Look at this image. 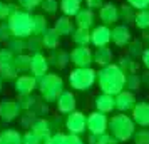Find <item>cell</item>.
Returning a JSON list of instances; mask_svg holds the SVG:
<instances>
[{"label":"cell","instance_id":"7a4b0ae2","mask_svg":"<svg viewBox=\"0 0 149 144\" xmlns=\"http://www.w3.org/2000/svg\"><path fill=\"white\" fill-rule=\"evenodd\" d=\"M107 131L111 136H114L119 143H126L129 139H132V134L136 131V124L132 121V117L126 116L124 112L116 114L109 119Z\"/></svg>","mask_w":149,"mask_h":144},{"label":"cell","instance_id":"cb8c5ba5","mask_svg":"<svg viewBox=\"0 0 149 144\" xmlns=\"http://www.w3.org/2000/svg\"><path fill=\"white\" fill-rule=\"evenodd\" d=\"M129 35L131 34H129L127 29H117V30H116V35H112L111 39H112L117 45H126L129 42V39H131Z\"/></svg>","mask_w":149,"mask_h":144},{"label":"cell","instance_id":"7402d4cb","mask_svg":"<svg viewBox=\"0 0 149 144\" xmlns=\"http://www.w3.org/2000/svg\"><path fill=\"white\" fill-rule=\"evenodd\" d=\"M132 141H134V144H149V129L148 127L136 129L132 134Z\"/></svg>","mask_w":149,"mask_h":144},{"label":"cell","instance_id":"2e32d148","mask_svg":"<svg viewBox=\"0 0 149 144\" xmlns=\"http://www.w3.org/2000/svg\"><path fill=\"white\" fill-rule=\"evenodd\" d=\"M91 40L97 47H106V44L111 40V34H109V30L106 27H97L91 35Z\"/></svg>","mask_w":149,"mask_h":144},{"label":"cell","instance_id":"4fadbf2b","mask_svg":"<svg viewBox=\"0 0 149 144\" xmlns=\"http://www.w3.org/2000/svg\"><path fill=\"white\" fill-rule=\"evenodd\" d=\"M47 59L40 54V52H37V54L32 55V62H30V70H32V74H34L35 79H40L42 76H45V72H47Z\"/></svg>","mask_w":149,"mask_h":144},{"label":"cell","instance_id":"ac0fdd59","mask_svg":"<svg viewBox=\"0 0 149 144\" xmlns=\"http://www.w3.org/2000/svg\"><path fill=\"white\" fill-rule=\"evenodd\" d=\"M92 59L97 65H101V67H106L111 64L112 61V52L109 50L107 47H99L95 50V54H92Z\"/></svg>","mask_w":149,"mask_h":144},{"label":"cell","instance_id":"603a6c76","mask_svg":"<svg viewBox=\"0 0 149 144\" xmlns=\"http://www.w3.org/2000/svg\"><path fill=\"white\" fill-rule=\"evenodd\" d=\"M139 86H141V79L137 74H126V84H124V87L129 89L131 92L132 90H139Z\"/></svg>","mask_w":149,"mask_h":144},{"label":"cell","instance_id":"277c9868","mask_svg":"<svg viewBox=\"0 0 149 144\" xmlns=\"http://www.w3.org/2000/svg\"><path fill=\"white\" fill-rule=\"evenodd\" d=\"M95 77H97V74L94 69L77 67L69 74V82L77 90H89L92 87V84L95 82Z\"/></svg>","mask_w":149,"mask_h":144},{"label":"cell","instance_id":"83f0119b","mask_svg":"<svg viewBox=\"0 0 149 144\" xmlns=\"http://www.w3.org/2000/svg\"><path fill=\"white\" fill-rule=\"evenodd\" d=\"M22 144H44V139L34 131H27L25 134H22Z\"/></svg>","mask_w":149,"mask_h":144},{"label":"cell","instance_id":"f35d334b","mask_svg":"<svg viewBox=\"0 0 149 144\" xmlns=\"http://www.w3.org/2000/svg\"><path fill=\"white\" fill-rule=\"evenodd\" d=\"M2 86H3V79L0 77V92H2Z\"/></svg>","mask_w":149,"mask_h":144},{"label":"cell","instance_id":"4316f807","mask_svg":"<svg viewBox=\"0 0 149 144\" xmlns=\"http://www.w3.org/2000/svg\"><path fill=\"white\" fill-rule=\"evenodd\" d=\"M37 101H39V99H37L35 96H32V94H29V96H20V102H19V106H20L22 111H30L35 106Z\"/></svg>","mask_w":149,"mask_h":144},{"label":"cell","instance_id":"8fae6325","mask_svg":"<svg viewBox=\"0 0 149 144\" xmlns=\"http://www.w3.org/2000/svg\"><path fill=\"white\" fill-rule=\"evenodd\" d=\"M70 57V62L75 64L77 67H89L94 59H92V52L86 47H77L72 50V54L69 55Z\"/></svg>","mask_w":149,"mask_h":144},{"label":"cell","instance_id":"ba28073f","mask_svg":"<svg viewBox=\"0 0 149 144\" xmlns=\"http://www.w3.org/2000/svg\"><path fill=\"white\" fill-rule=\"evenodd\" d=\"M132 112V121L136 126L149 127V102H136Z\"/></svg>","mask_w":149,"mask_h":144},{"label":"cell","instance_id":"8d00e7d4","mask_svg":"<svg viewBox=\"0 0 149 144\" xmlns=\"http://www.w3.org/2000/svg\"><path fill=\"white\" fill-rule=\"evenodd\" d=\"M142 62H144V65L149 69V49L142 52Z\"/></svg>","mask_w":149,"mask_h":144},{"label":"cell","instance_id":"9a60e30c","mask_svg":"<svg viewBox=\"0 0 149 144\" xmlns=\"http://www.w3.org/2000/svg\"><path fill=\"white\" fill-rule=\"evenodd\" d=\"M30 129L34 131L37 136H40L42 139H45L47 136L52 134V127H50V121H47L45 117H37L32 124V127Z\"/></svg>","mask_w":149,"mask_h":144},{"label":"cell","instance_id":"f1b7e54d","mask_svg":"<svg viewBox=\"0 0 149 144\" xmlns=\"http://www.w3.org/2000/svg\"><path fill=\"white\" fill-rule=\"evenodd\" d=\"M19 117H20V126L24 129H30L32 124H34V121L37 119V116H35L32 111H25V114H24V116H19Z\"/></svg>","mask_w":149,"mask_h":144},{"label":"cell","instance_id":"7c38bea8","mask_svg":"<svg viewBox=\"0 0 149 144\" xmlns=\"http://www.w3.org/2000/svg\"><path fill=\"white\" fill-rule=\"evenodd\" d=\"M35 87H37V79L34 76H20L19 79H15V92L19 94V97L32 94Z\"/></svg>","mask_w":149,"mask_h":144},{"label":"cell","instance_id":"6da1fadb","mask_svg":"<svg viewBox=\"0 0 149 144\" xmlns=\"http://www.w3.org/2000/svg\"><path fill=\"white\" fill-rule=\"evenodd\" d=\"M97 81H99V87L102 92L116 96L124 89L126 84V74L122 72V69L119 65H112L109 64L106 67H102L97 74Z\"/></svg>","mask_w":149,"mask_h":144},{"label":"cell","instance_id":"9c48e42d","mask_svg":"<svg viewBox=\"0 0 149 144\" xmlns=\"http://www.w3.org/2000/svg\"><path fill=\"white\" fill-rule=\"evenodd\" d=\"M116 101V109L121 112H129L134 109L136 106V97L131 90H121L119 94H116L114 97Z\"/></svg>","mask_w":149,"mask_h":144},{"label":"cell","instance_id":"ab89813d","mask_svg":"<svg viewBox=\"0 0 149 144\" xmlns=\"http://www.w3.org/2000/svg\"><path fill=\"white\" fill-rule=\"evenodd\" d=\"M0 126H2V121H0Z\"/></svg>","mask_w":149,"mask_h":144},{"label":"cell","instance_id":"74e56055","mask_svg":"<svg viewBox=\"0 0 149 144\" xmlns=\"http://www.w3.org/2000/svg\"><path fill=\"white\" fill-rule=\"evenodd\" d=\"M87 144H97V136L89 132V136H87Z\"/></svg>","mask_w":149,"mask_h":144},{"label":"cell","instance_id":"30bf717a","mask_svg":"<svg viewBox=\"0 0 149 144\" xmlns=\"http://www.w3.org/2000/svg\"><path fill=\"white\" fill-rule=\"evenodd\" d=\"M55 104H57V111L61 114H70L75 111V96L69 90H62Z\"/></svg>","mask_w":149,"mask_h":144},{"label":"cell","instance_id":"d6986e66","mask_svg":"<svg viewBox=\"0 0 149 144\" xmlns=\"http://www.w3.org/2000/svg\"><path fill=\"white\" fill-rule=\"evenodd\" d=\"M30 62H32L30 55L17 54L14 57V65L17 69V72H27V70H30Z\"/></svg>","mask_w":149,"mask_h":144},{"label":"cell","instance_id":"44dd1931","mask_svg":"<svg viewBox=\"0 0 149 144\" xmlns=\"http://www.w3.org/2000/svg\"><path fill=\"white\" fill-rule=\"evenodd\" d=\"M70 61V57H69L65 52H62V50H55L54 49V52H52V55H50V62L54 64L57 69H64L65 65H67V62Z\"/></svg>","mask_w":149,"mask_h":144},{"label":"cell","instance_id":"8992f818","mask_svg":"<svg viewBox=\"0 0 149 144\" xmlns=\"http://www.w3.org/2000/svg\"><path fill=\"white\" fill-rule=\"evenodd\" d=\"M64 126L69 131V134L81 136V134H84L87 131V117L84 116L82 112H79V111H74V112L67 114V119H65Z\"/></svg>","mask_w":149,"mask_h":144},{"label":"cell","instance_id":"52a82bcc","mask_svg":"<svg viewBox=\"0 0 149 144\" xmlns=\"http://www.w3.org/2000/svg\"><path fill=\"white\" fill-rule=\"evenodd\" d=\"M20 106L14 99H3L0 101V121L2 122H12L20 116Z\"/></svg>","mask_w":149,"mask_h":144},{"label":"cell","instance_id":"484cf974","mask_svg":"<svg viewBox=\"0 0 149 144\" xmlns=\"http://www.w3.org/2000/svg\"><path fill=\"white\" fill-rule=\"evenodd\" d=\"M119 67L122 69L124 74H132L136 69H137V62H134L131 57H122L121 59V65Z\"/></svg>","mask_w":149,"mask_h":144},{"label":"cell","instance_id":"5bb4252c","mask_svg":"<svg viewBox=\"0 0 149 144\" xmlns=\"http://www.w3.org/2000/svg\"><path fill=\"white\" fill-rule=\"evenodd\" d=\"M95 107H97V111H101V112H104V114H109V112H112V111L116 109L114 96L102 92L101 96L95 97Z\"/></svg>","mask_w":149,"mask_h":144},{"label":"cell","instance_id":"1f68e13d","mask_svg":"<svg viewBox=\"0 0 149 144\" xmlns=\"http://www.w3.org/2000/svg\"><path fill=\"white\" fill-rule=\"evenodd\" d=\"M67 134H64V132H55V134H50L44 139V144H62L64 143V139H65Z\"/></svg>","mask_w":149,"mask_h":144},{"label":"cell","instance_id":"ffe728a7","mask_svg":"<svg viewBox=\"0 0 149 144\" xmlns=\"http://www.w3.org/2000/svg\"><path fill=\"white\" fill-rule=\"evenodd\" d=\"M42 44L45 45L47 49H52L54 50L57 47V44H59V32L57 30H45L44 32V37H42Z\"/></svg>","mask_w":149,"mask_h":144},{"label":"cell","instance_id":"5b68a950","mask_svg":"<svg viewBox=\"0 0 149 144\" xmlns=\"http://www.w3.org/2000/svg\"><path fill=\"white\" fill-rule=\"evenodd\" d=\"M107 124H109L107 116L101 111H94L87 116V132L101 136L104 132H107Z\"/></svg>","mask_w":149,"mask_h":144},{"label":"cell","instance_id":"f546056e","mask_svg":"<svg viewBox=\"0 0 149 144\" xmlns=\"http://www.w3.org/2000/svg\"><path fill=\"white\" fill-rule=\"evenodd\" d=\"M25 49H27V42L19 40V37H17L15 40H12L10 42V45H8V50H12L14 54H24Z\"/></svg>","mask_w":149,"mask_h":144},{"label":"cell","instance_id":"d6a6232c","mask_svg":"<svg viewBox=\"0 0 149 144\" xmlns=\"http://www.w3.org/2000/svg\"><path fill=\"white\" fill-rule=\"evenodd\" d=\"M97 144H119V141L114 136H111L109 132H104L101 136H97Z\"/></svg>","mask_w":149,"mask_h":144},{"label":"cell","instance_id":"d590c367","mask_svg":"<svg viewBox=\"0 0 149 144\" xmlns=\"http://www.w3.org/2000/svg\"><path fill=\"white\" fill-rule=\"evenodd\" d=\"M42 7H44V10H45V12H49V14H54L57 5H55L54 0H45V2L42 3Z\"/></svg>","mask_w":149,"mask_h":144},{"label":"cell","instance_id":"3957f363","mask_svg":"<svg viewBox=\"0 0 149 144\" xmlns=\"http://www.w3.org/2000/svg\"><path fill=\"white\" fill-rule=\"evenodd\" d=\"M39 89L45 102H55L64 90V81L55 74H45L39 79Z\"/></svg>","mask_w":149,"mask_h":144},{"label":"cell","instance_id":"e575fe53","mask_svg":"<svg viewBox=\"0 0 149 144\" xmlns=\"http://www.w3.org/2000/svg\"><path fill=\"white\" fill-rule=\"evenodd\" d=\"M62 144H84V141H82L81 136H77V134H67Z\"/></svg>","mask_w":149,"mask_h":144},{"label":"cell","instance_id":"4dcf8cb0","mask_svg":"<svg viewBox=\"0 0 149 144\" xmlns=\"http://www.w3.org/2000/svg\"><path fill=\"white\" fill-rule=\"evenodd\" d=\"M77 24H79V27L81 29H89L91 27V25H92V14H91V12H81V14H79V22H77Z\"/></svg>","mask_w":149,"mask_h":144},{"label":"cell","instance_id":"e0dca14e","mask_svg":"<svg viewBox=\"0 0 149 144\" xmlns=\"http://www.w3.org/2000/svg\"><path fill=\"white\" fill-rule=\"evenodd\" d=\"M0 144H22V134L17 129L0 131Z\"/></svg>","mask_w":149,"mask_h":144},{"label":"cell","instance_id":"836d02e7","mask_svg":"<svg viewBox=\"0 0 149 144\" xmlns=\"http://www.w3.org/2000/svg\"><path fill=\"white\" fill-rule=\"evenodd\" d=\"M42 45H44V44H42V39H34V37H32V39L27 42V49H29V50H32L34 54L40 52Z\"/></svg>","mask_w":149,"mask_h":144},{"label":"cell","instance_id":"d4e9b609","mask_svg":"<svg viewBox=\"0 0 149 144\" xmlns=\"http://www.w3.org/2000/svg\"><path fill=\"white\" fill-rule=\"evenodd\" d=\"M91 37H89L87 29H79L74 34V42L79 45V47H86V44H89Z\"/></svg>","mask_w":149,"mask_h":144}]
</instances>
